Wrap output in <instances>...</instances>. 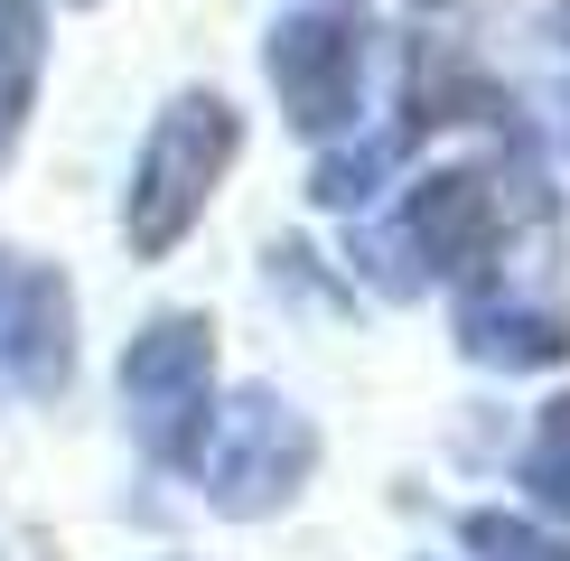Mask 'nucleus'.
Wrapping results in <instances>:
<instances>
[{"mask_svg":"<svg viewBox=\"0 0 570 561\" xmlns=\"http://www.w3.org/2000/svg\"><path fill=\"white\" fill-rule=\"evenodd\" d=\"M524 486H533V505H552L561 524H570V393H561V403H542V421H533Z\"/></svg>","mask_w":570,"mask_h":561,"instance_id":"nucleus-9","label":"nucleus"},{"mask_svg":"<svg viewBox=\"0 0 570 561\" xmlns=\"http://www.w3.org/2000/svg\"><path fill=\"white\" fill-rule=\"evenodd\" d=\"M76 374V291L47 253L0 244V403H57Z\"/></svg>","mask_w":570,"mask_h":561,"instance_id":"nucleus-6","label":"nucleus"},{"mask_svg":"<svg viewBox=\"0 0 570 561\" xmlns=\"http://www.w3.org/2000/svg\"><path fill=\"white\" fill-rule=\"evenodd\" d=\"M308 468H318V431H308V412L291 403V393H272V384H244L234 403H216L206 450H197L206 505L234 514V524L281 514L308 486Z\"/></svg>","mask_w":570,"mask_h":561,"instance_id":"nucleus-3","label":"nucleus"},{"mask_svg":"<svg viewBox=\"0 0 570 561\" xmlns=\"http://www.w3.org/2000/svg\"><path fill=\"white\" fill-rule=\"evenodd\" d=\"M459 346L478 365H505V374L561 365L570 356V309H561V299L514 291V280H478V291L459 299Z\"/></svg>","mask_w":570,"mask_h":561,"instance_id":"nucleus-7","label":"nucleus"},{"mask_svg":"<svg viewBox=\"0 0 570 561\" xmlns=\"http://www.w3.org/2000/svg\"><path fill=\"white\" fill-rule=\"evenodd\" d=\"M263 66H272V94H281V112H291V131L337 140V131H355V112H365L374 19L355 10V0H318V10H291V19L272 29Z\"/></svg>","mask_w":570,"mask_h":561,"instance_id":"nucleus-5","label":"nucleus"},{"mask_svg":"<svg viewBox=\"0 0 570 561\" xmlns=\"http://www.w3.org/2000/svg\"><path fill=\"white\" fill-rule=\"evenodd\" d=\"M122 421L159 468H197L206 421H216V327L197 309L150 318L122 346Z\"/></svg>","mask_w":570,"mask_h":561,"instance_id":"nucleus-4","label":"nucleus"},{"mask_svg":"<svg viewBox=\"0 0 570 561\" xmlns=\"http://www.w3.org/2000/svg\"><path fill=\"white\" fill-rule=\"evenodd\" d=\"M421 10H449V0H421Z\"/></svg>","mask_w":570,"mask_h":561,"instance_id":"nucleus-12","label":"nucleus"},{"mask_svg":"<svg viewBox=\"0 0 570 561\" xmlns=\"http://www.w3.org/2000/svg\"><path fill=\"white\" fill-rule=\"evenodd\" d=\"M505 253V197L487 169H431L412 178L393 234H365V272L384 291H421V280H478Z\"/></svg>","mask_w":570,"mask_h":561,"instance_id":"nucleus-2","label":"nucleus"},{"mask_svg":"<svg viewBox=\"0 0 570 561\" xmlns=\"http://www.w3.org/2000/svg\"><path fill=\"white\" fill-rule=\"evenodd\" d=\"M234 150H244V122H234V104L216 85H187L150 122V140H140V159H131V187H122V244L140 263H159V253H178L187 234H197L206 197H216L225 169H234Z\"/></svg>","mask_w":570,"mask_h":561,"instance_id":"nucleus-1","label":"nucleus"},{"mask_svg":"<svg viewBox=\"0 0 570 561\" xmlns=\"http://www.w3.org/2000/svg\"><path fill=\"white\" fill-rule=\"evenodd\" d=\"M468 552L478 561H570V543H552L542 524H524V514H468Z\"/></svg>","mask_w":570,"mask_h":561,"instance_id":"nucleus-10","label":"nucleus"},{"mask_svg":"<svg viewBox=\"0 0 570 561\" xmlns=\"http://www.w3.org/2000/svg\"><path fill=\"white\" fill-rule=\"evenodd\" d=\"M38 76H47V10L38 0H0V150L29 131Z\"/></svg>","mask_w":570,"mask_h":561,"instance_id":"nucleus-8","label":"nucleus"},{"mask_svg":"<svg viewBox=\"0 0 570 561\" xmlns=\"http://www.w3.org/2000/svg\"><path fill=\"white\" fill-rule=\"evenodd\" d=\"M552 38H561V57H570V0H561V10H552Z\"/></svg>","mask_w":570,"mask_h":561,"instance_id":"nucleus-11","label":"nucleus"}]
</instances>
